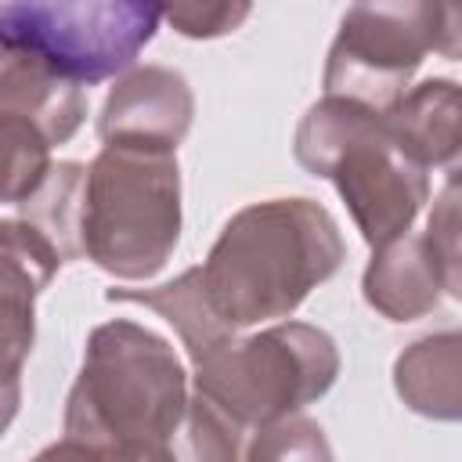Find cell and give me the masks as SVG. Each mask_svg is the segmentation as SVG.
<instances>
[{
	"mask_svg": "<svg viewBox=\"0 0 462 462\" xmlns=\"http://www.w3.org/2000/svg\"><path fill=\"white\" fill-rule=\"evenodd\" d=\"M249 11V4H173L162 7V18L188 40H213L235 32Z\"/></svg>",
	"mask_w": 462,
	"mask_h": 462,
	"instance_id": "20",
	"label": "cell"
},
{
	"mask_svg": "<svg viewBox=\"0 0 462 462\" xmlns=\"http://www.w3.org/2000/svg\"><path fill=\"white\" fill-rule=\"evenodd\" d=\"M397 397L426 419L458 422L462 415V336L455 328L408 343L393 361Z\"/></svg>",
	"mask_w": 462,
	"mask_h": 462,
	"instance_id": "12",
	"label": "cell"
},
{
	"mask_svg": "<svg viewBox=\"0 0 462 462\" xmlns=\"http://www.w3.org/2000/svg\"><path fill=\"white\" fill-rule=\"evenodd\" d=\"M180 242L177 152L105 144L83 173L79 260L112 278L144 282Z\"/></svg>",
	"mask_w": 462,
	"mask_h": 462,
	"instance_id": "4",
	"label": "cell"
},
{
	"mask_svg": "<svg viewBox=\"0 0 462 462\" xmlns=\"http://www.w3.org/2000/svg\"><path fill=\"white\" fill-rule=\"evenodd\" d=\"M188 408V372L159 332L116 318L87 336L65 397V437L112 462H173L170 440Z\"/></svg>",
	"mask_w": 462,
	"mask_h": 462,
	"instance_id": "2",
	"label": "cell"
},
{
	"mask_svg": "<svg viewBox=\"0 0 462 462\" xmlns=\"http://www.w3.org/2000/svg\"><path fill=\"white\" fill-rule=\"evenodd\" d=\"M51 170V144L22 119L0 116V202L22 206Z\"/></svg>",
	"mask_w": 462,
	"mask_h": 462,
	"instance_id": "17",
	"label": "cell"
},
{
	"mask_svg": "<svg viewBox=\"0 0 462 462\" xmlns=\"http://www.w3.org/2000/svg\"><path fill=\"white\" fill-rule=\"evenodd\" d=\"M0 116L29 123L51 148L76 137L87 119V94L79 83L43 69L25 54L0 65Z\"/></svg>",
	"mask_w": 462,
	"mask_h": 462,
	"instance_id": "10",
	"label": "cell"
},
{
	"mask_svg": "<svg viewBox=\"0 0 462 462\" xmlns=\"http://www.w3.org/2000/svg\"><path fill=\"white\" fill-rule=\"evenodd\" d=\"M296 162L336 184L361 238L379 249L411 231L430 202V170L393 141L386 116L343 101H314L292 137Z\"/></svg>",
	"mask_w": 462,
	"mask_h": 462,
	"instance_id": "3",
	"label": "cell"
},
{
	"mask_svg": "<svg viewBox=\"0 0 462 462\" xmlns=\"http://www.w3.org/2000/svg\"><path fill=\"white\" fill-rule=\"evenodd\" d=\"M458 119H462V97L455 79H426L401 94V101L386 112V126L393 141L411 155L422 170H455L458 162Z\"/></svg>",
	"mask_w": 462,
	"mask_h": 462,
	"instance_id": "11",
	"label": "cell"
},
{
	"mask_svg": "<svg viewBox=\"0 0 462 462\" xmlns=\"http://www.w3.org/2000/svg\"><path fill=\"white\" fill-rule=\"evenodd\" d=\"M7 58H11V51H7V47H4V40H0V65H4Z\"/></svg>",
	"mask_w": 462,
	"mask_h": 462,
	"instance_id": "24",
	"label": "cell"
},
{
	"mask_svg": "<svg viewBox=\"0 0 462 462\" xmlns=\"http://www.w3.org/2000/svg\"><path fill=\"white\" fill-rule=\"evenodd\" d=\"M162 22L144 0H22L0 4V40L72 83H105L126 72Z\"/></svg>",
	"mask_w": 462,
	"mask_h": 462,
	"instance_id": "7",
	"label": "cell"
},
{
	"mask_svg": "<svg viewBox=\"0 0 462 462\" xmlns=\"http://www.w3.org/2000/svg\"><path fill=\"white\" fill-rule=\"evenodd\" d=\"M87 162H51L43 184L18 206L22 220H29L61 256V263L79 260V199H83Z\"/></svg>",
	"mask_w": 462,
	"mask_h": 462,
	"instance_id": "14",
	"label": "cell"
},
{
	"mask_svg": "<svg viewBox=\"0 0 462 462\" xmlns=\"http://www.w3.org/2000/svg\"><path fill=\"white\" fill-rule=\"evenodd\" d=\"M195 119V94L177 69L166 65H137L126 69L108 90L97 137L119 148H148V152H177Z\"/></svg>",
	"mask_w": 462,
	"mask_h": 462,
	"instance_id": "8",
	"label": "cell"
},
{
	"mask_svg": "<svg viewBox=\"0 0 462 462\" xmlns=\"http://www.w3.org/2000/svg\"><path fill=\"white\" fill-rule=\"evenodd\" d=\"M18 404H22V383H0V437L14 422Z\"/></svg>",
	"mask_w": 462,
	"mask_h": 462,
	"instance_id": "23",
	"label": "cell"
},
{
	"mask_svg": "<svg viewBox=\"0 0 462 462\" xmlns=\"http://www.w3.org/2000/svg\"><path fill=\"white\" fill-rule=\"evenodd\" d=\"M458 7L426 0L354 4L325 58V97H343L386 116L426 54L458 58Z\"/></svg>",
	"mask_w": 462,
	"mask_h": 462,
	"instance_id": "6",
	"label": "cell"
},
{
	"mask_svg": "<svg viewBox=\"0 0 462 462\" xmlns=\"http://www.w3.org/2000/svg\"><path fill=\"white\" fill-rule=\"evenodd\" d=\"M242 433L217 404L195 393L170 440V455L173 462H242Z\"/></svg>",
	"mask_w": 462,
	"mask_h": 462,
	"instance_id": "16",
	"label": "cell"
},
{
	"mask_svg": "<svg viewBox=\"0 0 462 462\" xmlns=\"http://www.w3.org/2000/svg\"><path fill=\"white\" fill-rule=\"evenodd\" d=\"M32 462H112V458L97 455L94 448H87V444H79V440L61 437V440H54V444H47Z\"/></svg>",
	"mask_w": 462,
	"mask_h": 462,
	"instance_id": "22",
	"label": "cell"
},
{
	"mask_svg": "<svg viewBox=\"0 0 462 462\" xmlns=\"http://www.w3.org/2000/svg\"><path fill=\"white\" fill-rule=\"evenodd\" d=\"M36 339V300L0 296V383H22Z\"/></svg>",
	"mask_w": 462,
	"mask_h": 462,
	"instance_id": "19",
	"label": "cell"
},
{
	"mask_svg": "<svg viewBox=\"0 0 462 462\" xmlns=\"http://www.w3.org/2000/svg\"><path fill=\"white\" fill-rule=\"evenodd\" d=\"M361 292L365 303L386 321H419L430 310H437L444 296L458 300L462 285L451 282L448 267L440 263L426 235H401L372 249Z\"/></svg>",
	"mask_w": 462,
	"mask_h": 462,
	"instance_id": "9",
	"label": "cell"
},
{
	"mask_svg": "<svg viewBox=\"0 0 462 462\" xmlns=\"http://www.w3.org/2000/svg\"><path fill=\"white\" fill-rule=\"evenodd\" d=\"M105 300L108 303H137V307L155 310L166 325H173V332L180 336L191 365H199L217 346H224L227 339L238 336L213 314V307L202 292L199 267H188L173 282H162V285H152V289H108Z\"/></svg>",
	"mask_w": 462,
	"mask_h": 462,
	"instance_id": "13",
	"label": "cell"
},
{
	"mask_svg": "<svg viewBox=\"0 0 462 462\" xmlns=\"http://www.w3.org/2000/svg\"><path fill=\"white\" fill-rule=\"evenodd\" d=\"M242 462H336V455L318 419L296 411L260 426L245 444Z\"/></svg>",
	"mask_w": 462,
	"mask_h": 462,
	"instance_id": "18",
	"label": "cell"
},
{
	"mask_svg": "<svg viewBox=\"0 0 462 462\" xmlns=\"http://www.w3.org/2000/svg\"><path fill=\"white\" fill-rule=\"evenodd\" d=\"M346 260L336 217L314 199H263L242 206L199 263L213 314L231 328L289 321L292 310Z\"/></svg>",
	"mask_w": 462,
	"mask_h": 462,
	"instance_id": "1",
	"label": "cell"
},
{
	"mask_svg": "<svg viewBox=\"0 0 462 462\" xmlns=\"http://www.w3.org/2000/svg\"><path fill=\"white\" fill-rule=\"evenodd\" d=\"M339 379L336 339L307 321L235 336L195 365V393L235 426L260 430L325 397Z\"/></svg>",
	"mask_w": 462,
	"mask_h": 462,
	"instance_id": "5",
	"label": "cell"
},
{
	"mask_svg": "<svg viewBox=\"0 0 462 462\" xmlns=\"http://www.w3.org/2000/svg\"><path fill=\"white\" fill-rule=\"evenodd\" d=\"M426 238L437 249L440 263L448 267L451 282L462 285V274H458V180H455V170H451V177H448V184H444V191H440V199H437V206L430 213Z\"/></svg>",
	"mask_w": 462,
	"mask_h": 462,
	"instance_id": "21",
	"label": "cell"
},
{
	"mask_svg": "<svg viewBox=\"0 0 462 462\" xmlns=\"http://www.w3.org/2000/svg\"><path fill=\"white\" fill-rule=\"evenodd\" d=\"M58 249L22 217L0 220V296L36 300L58 274Z\"/></svg>",
	"mask_w": 462,
	"mask_h": 462,
	"instance_id": "15",
	"label": "cell"
}]
</instances>
